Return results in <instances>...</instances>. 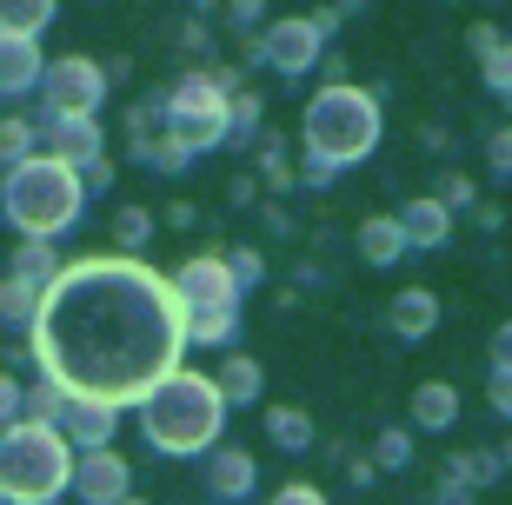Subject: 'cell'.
Here are the masks:
<instances>
[{"label":"cell","instance_id":"cell-25","mask_svg":"<svg viewBox=\"0 0 512 505\" xmlns=\"http://www.w3.org/2000/svg\"><path fill=\"white\" fill-rule=\"evenodd\" d=\"M34 153H40V120L7 113V120H0V173L20 167V160H34Z\"/></svg>","mask_w":512,"mask_h":505},{"label":"cell","instance_id":"cell-23","mask_svg":"<svg viewBox=\"0 0 512 505\" xmlns=\"http://www.w3.org/2000/svg\"><path fill=\"white\" fill-rule=\"evenodd\" d=\"M266 439L280 452H313V412L306 406H266Z\"/></svg>","mask_w":512,"mask_h":505},{"label":"cell","instance_id":"cell-15","mask_svg":"<svg viewBox=\"0 0 512 505\" xmlns=\"http://www.w3.org/2000/svg\"><path fill=\"white\" fill-rule=\"evenodd\" d=\"M40 74H47V54H40V40H0V100H27V94H40Z\"/></svg>","mask_w":512,"mask_h":505},{"label":"cell","instance_id":"cell-9","mask_svg":"<svg viewBox=\"0 0 512 505\" xmlns=\"http://www.w3.org/2000/svg\"><path fill=\"white\" fill-rule=\"evenodd\" d=\"M326 54V40L320 27L306 14H280V20H266L260 34H253V67H266V74H280V80H300L313 74Z\"/></svg>","mask_w":512,"mask_h":505},{"label":"cell","instance_id":"cell-44","mask_svg":"<svg viewBox=\"0 0 512 505\" xmlns=\"http://www.w3.org/2000/svg\"><path fill=\"white\" fill-rule=\"evenodd\" d=\"M373 479H380V472H373V459H353V466H346V486H353V492H366Z\"/></svg>","mask_w":512,"mask_h":505},{"label":"cell","instance_id":"cell-6","mask_svg":"<svg viewBox=\"0 0 512 505\" xmlns=\"http://www.w3.org/2000/svg\"><path fill=\"white\" fill-rule=\"evenodd\" d=\"M74 479V446L54 426L14 419L0 432V505H60Z\"/></svg>","mask_w":512,"mask_h":505},{"label":"cell","instance_id":"cell-26","mask_svg":"<svg viewBox=\"0 0 512 505\" xmlns=\"http://www.w3.org/2000/svg\"><path fill=\"white\" fill-rule=\"evenodd\" d=\"M34 313H40V293L20 280H0V326L7 333H34Z\"/></svg>","mask_w":512,"mask_h":505},{"label":"cell","instance_id":"cell-20","mask_svg":"<svg viewBox=\"0 0 512 505\" xmlns=\"http://www.w3.org/2000/svg\"><path fill=\"white\" fill-rule=\"evenodd\" d=\"M253 180H260L273 200H286V193L300 187V167L286 160V140H280V133H260V147H253Z\"/></svg>","mask_w":512,"mask_h":505},{"label":"cell","instance_id":"cell-43","mask_svg":"<svg viewBox=\"0 0 512 505\" xmlns=\"http://www.w3.org/2000/svg\"><path fill=\"white\" fill-rule=\"evenodd\" d=\"M346 14H353V7H320V14H306V20H313V27H320V40H326V34H340Z\"/></svg>","mask_w":512,"mask_h":505},{"label":"cell","instance_id":"cell-29","mask_svg":"<svg viewBox=\"0 0 512 505\" xmlns=\"http://www.w3.org/2000/svg\"><path fill=\"white\" fill-rule=\"evenodd\" d=\"M433 200L446 206V213H453V220H459V213H473V206H479V187H473V173H439Z\"/></svg>","mask_w":512,"mask_h":505},{"label":"cell","instance_id":"cell-16","mask_svg":"<svg viewBox=\"0 0 512 505\" xmlns=\"http://www.w3.org/2000/svg\"><path fill=\"white\" fill-rule=\"evenodd\" d=\"M393 220H399V233H406V253H433V246H446V233H453V213H446L433 193L406 200Z\"/></svg>","mask_w":512,"mask_h":505},{"label":"cell","instance_id":"cell-39","mask_svg":"<svg viewBox=\"0 0 512 505\" xmlns=\"http://www.w3.org/2000/svg\"><path fill=\"white\" fill-rule=\"evenodd\" d=\"M20 419V373H0V432Z\"/></svg>","mask_w":512,"mask_h":505},{"label":"cell","instance_id":"cell-22","mask_svg":"<svg viewBox=\"0 0 512 505\" xmlns=\"http://www.w3.org/2000/svg\"><path fill=\"white\" fill-rule=\"evenodd\" d=\"M60 20L54 0H0V40H40Z\"/></svg>","mask_w":512,"mask_h":505},{"label":"cell","instance_id":"cell-46","mask_svg":"<svg viewBox=\"0 0 512 505\" xmlns=\"http://www.w3.org/2000/svg\"><path fill=\"white\" fill-rule=\"evenodd\" d=\"M466 220H473V226H479V233H499V226H506V220H499V206H486V200H479V206H473V213H466Z\"/></svg>","mask_w":512,"mask_h":505},{"label":"cell","instance_id":"cell-3","mask_svg":"<svg viewBox=\"0 0 512 505\" xmlns=\"http://www.w3.org/2000/svg\"><path fill=\"white\" fill-rule=\"evenodd\" d=\"M0 213L14 226V240H54L87 213V193H80V173L54 153H34L20 167L0 173Z\"/></svg>","mask_w":512,"mask_h":505},{"label":"cell","instance_id":"cell-47","mask_svg":"<svg viewBox=\"0 0 512 505\" xmlns=\"http://www.w3.org/2000/svg\"><path fill=\"white\" fill-rule=\"evenodd\" d=\"M419 147H433V153H453V133H446V127H419Z\"/></svg>","mask_w":512,"mask_h":505},{"label":"cell","instance_id":"cell-21","mask_svg":"<svg viewBox=\"0 0 512 505\" xmlns=\"http://www.w3.org/2000/svg\"><path fill=\"white\" fill-rule=\"evenodd\" d=\"M360 260H366V266H380V273L406 260V233H399L393 213H373V220H360Z\"/></svg>","mask_w":512,"mask_h":505},{"label":"cell","instance_id":"cell-49","mask_svg":"<svg viewBox=\"0 0 512 505\" xmlns=\"http://www.w3.org/2000/svg\"><path fill=\"white\" fill-rule=\"evenodd\" d=\"M433 505H473V492H453V486H439V499Z\"/></svg>","mask_w":512,"mask_h":505},{"label":"cell","instance_id":"cell-34","mask_svg":"<svg viewBox=\"0 0 512 505\" xmlns=\"http://www.w3.org/2000/svg\"><path fill=\"white\" fill-rule=\"evenodd\" d=\"M266 505H326V492L313 486V479H293V486H280V492H266Z\"/></svg>","mask_w":512,"mask_h":505},{"label":"cell","instance_id":"cell-18","mask_svg":"<svg viewBox=\"0 0 512 505\" xmlns=\"http://www.w3.org/2000/svg\"><path fill=\"white\" fill-rule=\"evenodd\" d=\"M60 246L54 240H20L14 246V266H7V280H20V286H34V293H47V286L60 280Z\"/></svg>","mask_w":512,"mask_h":505},{"label":"cell","instance_id":"cell-24","mask_svg":"<svg viewBox=\"0 0 512 505\" xmlns=\"http://www.w3.org/2000/svg\"><path fill=\"white\" fill-rule=\"evenodd\" d=\"M260 94L253 87H240V94H227V147H260Z\"/></svg>","mask_w":512,"mask_h":505},{"label":"cell","instance_id":"cell-41","mask_svg":"<svg viewBox=\"0 0 512 505\" xmlns=\"http://www.w3.org/2000/svg\"><path fill=\"white\" fill-rule=\"evenodd\" d=\"M227 206H260V180H253V173H233V187H227Z\"/></svg>","mask_w":512,"mask_h":505},{"label":"cell","instance_id":"cell-36","mask_svg":"<svg viewBox=\"0 0 512 505\" xmlns=\"http://www.w3.org/2000/svg\"><path fill=\"white\" fill-rule=\"evenodd\" d=\"M486 406H493L499 419H512V373L506 366H493V379H486Z\"/></svg>","mask_w":512,"mask_h":505},{"label":"cell","instance_id":"cell-10","mask_svg":"<svg viewBox=\"0 0 512 505\" xmlns=\"http://www.w3.org/2000/svg\"><path fill=\"white\" fill-rule=\"evenodd\" d=\"M67 492H74L80 505H127L133 499V466L120 452H80Z\"/></svg>","mask_w":512,"mask_h":505},{"label":"cell","instance_id":"cell-28","mask_svg":"<svg viewBox=\"0 0 512 505\" xmlns=\"http://www.w3.org/2000/svg\"><path fill=\"white\" fill-rule=\"evenodd\" d=\"M147 240H153V213L127 200V206L114 213V246L127 253V260H140V246H147Z\"/></svg>","mask_w":512,"mask_h":505},{"label":"cell","instance_id":"cell-37","mask_svg":"<svg viewBox=\"0 0 512 505\" xmlns=\"http://www.w3.org/2000/svg\"><path fill=\"white\" fill-rule=\"evenodd\" d=\"M114 180H120L114 160H94V167L80 173V193H87V200H94V193H114Z\"/></svg>","mask_w":512,"mask_h":505},{"label":"cell","instance_id":"cell-4","mask_svg":"<svg viewBox=\"0 0 512 505\" xmlns=\"http://www.w3.org/2000/svg\"><path fill=\"white\" fill-rule=\"evenodd\" d=\"M380 127H386L380 94L373 87H353V80H326L300 113L306 160H326V167H360L366 153L380 147Z\"/></svg>","mask_w":512,"mask_h":505},{"label":"cell","instance_id":"cell-12","mask_svg":"<svg viewBox=\"0 0 512 505\" xmlns=\"http://www.w3.org/2000/svg\"><path fill=\"white\" fill-rule=\"evenodd\" d=\"M54 432L80 452H114V432H120V406H100V399H60V419Z\"/></svg>","mask_w":512,"mask_h":505},{"label":"cell","instance_id":"cell-33","mask_svg":"<svg viewBox=\"0 0 512 505\" xmlns=\"http://www.w3.org/2000/svg\"><path fill=\"white\" fill-rule=\"evenodd\" d=\"M479 80H486V87H493V94H499V100H506V94H512V40H506V47H499V54H493V60H486V67H479Z\"/></svg>","mask_w":512,"mask_h":505},{"label":"cell","instance_id":"cell-31","mask_svg":"<svg viewBox=\"0 0 512 505\" xmlns=\"http://www.w3.org/2000/svg\"><path fill=\"white\" fill-rule=\"evenodd\" d=\"M466 47H473V60L486 67V60H493L499 47H506V34H499L493 20H473V27H466Z\"/></svg>","mask_w":512,"mask_h":505},{"label":"cell","instance_id":"cell-50","mask_svg":"<svg viewBox=\"0 0 512 505\" xmlns=\"http://www.w3.org/2000/svg\"><path fill=\"white\" fill-rule=\"evenodd\" d=\"M499 466H506V472H512V439H506V446H499Z\"/></svg>","mask_w":512,"mask_h":505},{"label":"cell","instance_id":"cell-2","mask_svg":"<svg viewBox=\"0 0 512 505\" xmlns=\"http://www.w3.org/2000/svg\"><path fill=\"white\" fill-rule=\"evenodd\" d=\"M133 419H140V439H147L160 459H207V452L220 446V426H227V399H220L213 373L180 366L173 379H160V386L133 406Z\"/></svg>","mask_w":512,"mask_h":505},{"label":"cell","instance_id":"cell-38","mask_svg":"<svg viewBox=\"0 0 512 505\" xmlns=\"http://www.w3.org/2000/svg\"><path fill=\"white\" fill-rule=\"evenodd\" d=\"M300 187H313V193L340 187V167H326V160H300Z\"/></svg>","mask_w":512,"mask_h":505},{"label":"cell","instance_id":"cell-11","mask_svg":"<svg viewBox=\"0 0 512 505\" xmlns=\"http://www.w3.org/2000/svg\"><path fill=\"white\" fill-rule=\"evenodd\" d=\"M200 486H207V505H240L260 486V466H253L247 446H227V439H220V446L200 459Z\"/></svg>","mask_w":512,"mask_h":505},{"label":"cell","instance_id":"cell-48","mask_svg":"<svg viewBox=\"0 0 512 505\" xmlns=\"http://www.w3.org/2000/svg\"><path fill=\"white\" fill-rule=\"evenodd\" d=\"M180 40H187L193 54H207V27H200V20H187V27H180Z\"/></svg>","mask_w":512,"mask_h":505},{"label":"cell","instance_id":"cell-45","mask_svg":"<svg viewBox=\"0 0 512 505\" xmlns=\"http://www.w3.org/2000/svg\"><path fill=\"white\" fill-rule=\"evenodd\" d=\"M493 366H506V373H512V319L493 333Z\"/></svg>","mask_w":512,"mask_h":505},{"label":"cell","instance_id":"cell-19","mask_svg":"<svg viewBox=\"0 0 512 505\" xmlns=\"http://www.w3.org/2000/svg\"><path fill=\"white\" fill-rule=\"evenodd\" d=\"M459 426V393L446 379H419L413 386V432H446Z\"/></svg>","mask_w":512,"mask_h":505},{"label":"cell","instance_id":"cell-30","mask_svg":"<svg viewBox=\"0 0 512 505\" xmlns=\"http://www.w3.org/2000/svg\"><path fill=\"white\" fill-rule=\"evenodd\" d=\"M220 260H227V273H233V286H240V293H253V286L266 280L260 246H233V253H220Z\"/></svg>","mask_w":512,"mask_h":505},{"label":"cell","instance_id":"cell-8","mask_svg":"<svg viewBox=\"0 0 512 505\" xmlns=\"http://www.w3.org/2000/svg\"><path fill=\"white\" fill-rule=\"evenodd\" d=\"M107 100V67L87 54H60L40 74V120H94Z\"/></svg>","mask_w":512,"mask_h":505},{"label":"cell","instance_id":"cell-17","mask_svg":"<svg viewBox=\"0 0 512 505\" xmlns=\"http://www.w3.org/2000/svg\"><path fill=\"white\" fill-rule=\"evenodd\" d=\"M213 386H220V399H227V406H260V393H266V366H260L253 353H240V346H233V353L220 359Z\"/></svg>","mask_w":512,"mask_h":505},{"label":"cell","instance_id":"cell-14","mask_svg":"<svg viewBox=\"0 0 512 505\" xmlns=\"http://www.w3.org/2000/svg\"><path fill=\"white\" fill-rule=\"evenodd\" d=\"M386 326H393L406 346L433 339V333H439V293H433V286H406V293H393V306H386Z\"/></svg>","mask_w":512,"mask_h":505},{"label":"cell","instance_id":"cell-40","mask_svg":"<svg viewBox=\"0 0 512 505\" xmlns=\"http://www.w3.org/2000/svg\"><path fill=\"white\" fill-rule=\"evenodd\" d=\"M260 226H266V233H280V240H286V233H293V226H300V220L286 213V200H260Z\"/></svg>","mask_w":512,"mask_h":505},{"label":"cell","instance_id":"cell-1","mask_svg":"<svg viewBox=\"0 0 512 505\" xmlns=\"http://www.w3.org/2000/svg\"><path fill=\"white\" fill-rule=\"evenodd\" d=\"M34 373L60 386V399L140 406V399L187 366V326L173 306L167 273L127 253H87L60 266L34 313Z\"/></svg>","mask_w":512,"mask_h":505},{"label":"cell","instance_id":"cell-35","mask_svg":"<svg viewBox=\"0 0 512 505\" xmlns=\"http://www.w3.org/2000/svg\"><path fill=\"white\" fill-rule=\"evenodd\" d=\"M486 167H493L499 180H512V127H499L493 140H486Z\"/></svg>","mask_w":512,"mask_h":505},{"label":"cell","instance_id":"cell-5","mask_svg":"<svg viewBox=\"0 0 512 505\" xmlns=\"http://www.w3.org/2000/svg\"><path fill=\"white\" fill-rule=\"evenodd\" d=\"M167 286H173V306H180V326H187V346L233 353L247 293L233 286L227 260H220V253H193V260H180V266L167 273Z\"/></svg>","mask_w":512,"mask_h":505},{"label":"cell","instance_id":"cell-27","mask_svg":"<svg viewBox=\"0 0 512 505\" xmlns=\"http://www.w3.org/2000/svg\"><path fill=\"white\" fill-rule=\"evenodd\" d=\"M406 466H413V426L373 432V472H406Z\"/></svg>","mask_w":512,"mask_h":505},{"label":"cell","instance_id":"cell-51","mask_svg":"<svg viewBox=\"0 0 512 505\" xmlns=\"http://www.w3.org/2000/svg\"><path fill=\"white\" fill-rule=\"evenodd\" d=\"M127 505H147V499H140V492H133V499H127Z\"/></svg>","mask_w":512,"mask_h":505},{"label":"cell","instance_id":"cell-7","mask_svg":"<svg viewBox=\"0 0 512 505\" xmlns=\"http://www.w3.org/2000/svg\"><path fill=\"white\" fill-rule=\"evenodd\" d=\"M160 133L180 140L193 160L213 153V147H227V87H220L207 67L180 74L167 94H160Z\"/></svg>","mask_w":512,"mask_h":505},{"label":"cell","instance_id":"cell-13","mask_svg":"<svg viewBox=\"0 0 512 505\" xmlns=\"http://www.w3.org/2000/svg\"><path fill=\"white\" fill-rule=\"evenodd\" d=\"M40 133H47L40 153L67 160L74 173H87L94 160H107V133H100V120H40Z\"/></svg>","mask_w":512,"mask_h":505},{"label":"cell","instance_id":"cell-42","mask_svg":"<svg viewBox=\"0 0 512 505\" xmlns=\"http://www.w3.org/2000/svg\"><path fill=\"white\" fill-rule=\"evenodd\" d=\"M260 14H266L260 0H233V7H227V20H233V27H260Z\"/></svg>","mask_w":512,"mask_h":505},{"label":"cell","instance_id":"cell-32","mask_svg":"<svg viewBox=\"0 0 512 505\" xmlns=\"http://www.w3.org/2000/svg\"><path fill=\"white\" fill-rule=\"evenodd\" d=\"M466 466H473V492H486V486H499V446H479V452H466Z\"/></svg>","mask_w":512,"mask_h":505}]
</instances>
